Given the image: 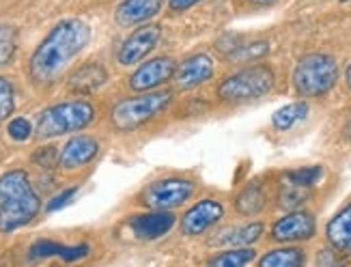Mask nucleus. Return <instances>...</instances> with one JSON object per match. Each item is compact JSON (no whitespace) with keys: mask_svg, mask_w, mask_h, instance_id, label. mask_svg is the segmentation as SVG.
<instances>
[{"mask_svg":"<svg viewBox=\"0 0 351 267\" xmlns=\"http://www.w3.org/2000/svg\"><path fill=\"white\" fill-rule=\"evenodd\" d=\"M271 86L274 71L265 65H254L224 78V82L218 86V95L224 102H248L263 97Z\"/></svg>","mask_w":351,"mask_h":267,"instance_id":"6","label":"nucleus"},{"mask_svg":"<svg viewBox=\"0 0 351 267\" xmlns=\"http://www.w3.org/2000/svg\"><path fill=\"white\" fill-rule=\"evenodd\" d=\"M194 194V183L188 179H162L145 187L143 192V205L149 209H162V211H171L179 205H183L190 196Z\"/></svg>","mask_w":351,"mask_h":267,"instance_id":"7","label":"nucleus"},{"mask_svg":"<svg viewBox=\"0 0 351 267\" xmlns=\"http://www.w3.org/2000/svg\"><path fill=\"white\" fill-rule=\"evenodd\" d=\"M254 5H269V3H274V0H252Z\"/></svg>","mask_w":351,"mask_h":267,"instance_id":"32","label":"nucleus"},{"mask_svg":"<svg viewBox=\"0 0 351 267\" xmlns=\"http://www.w3.org/2000/svg\"><path fill=\"white\" fill-rule=\"evenodd\" d=\"M106 80H108V73H106L101 65H97V62H86V65H82L80 69H75L69 76L67 86L75 93H93L101 84H106Z\"/></svg>","mask_w":351,"mask_h":267,"instance_id":"16","label":"nucleus"},{"mask_svg":"<svg viewBox=\"0 0 351 267\" xmlns=\"http://www.w3.org/2000/svg\"><path fill=\"white\" fill-rule=\"evenodd\" d=\"M339 65L328 54H306L293 71V84L300 95L319 97L337 84Z\"/></svg>","mask_w":351,"mask_h":267,"instance_id":"4","label":"nucleus"},{"mask_svg":"<svg viewBox=\"0 0 351 267\" xmlns=\"http://www.w3.org/2000/svg\"><path fill=\"white\" fill-rule=\"evenodd\" d=\"M95 119V108L84 100L63 102L48 108L39 117L37 123V138L48 140L63 134L80 132L86 125H90Z\"/></svg>","mask_w":351,"mask_h":267,"instance_id":"3","label":"nucleus"},{"mask_svg":"<svg viewBox=\"0 0 351 267\" xmlns=\"http://www.w3.org/2000/svg\"><path fill=\"white\" fill-rule=\"evenodd\" d=\"M196 3H201V0H169V7L173 11H186V9L194 7Z\"/></svg>","mask_w":351,"mask_h":267,"instance_id":"31","label":"nucleus"},{"mask_svg":"<svg viewBox=\"0 0 351 267\" xmlns=\"http://www.w3.org/2000/svg\"><path fill=\"white\" fill-rule=\"evenodd\" d=\"M261 233H263V224L261 222H252V224H246V227L233 231L231 237H226L224 242L235 244V246H248V244H254L258 237H261Z\"/></svg>","mask_w":351,"mask_h":267,"instance_id":"24","label":"nucleus"},{"mask_svg":"<svg viewBox=\"0 0 351 267\" xmlns=\"http://www.w3.org/2000/svg\"><path fill=\"white\" fill-rule=\"evenodd\" d=\"M33 257H60V259H67V261H73V259H80L88 253L86 246H78V248H67V246H58V244H52V242H39L33 246Z\"/></svg>","mask_w":351,"mask_h":267,"instance_id":"21","label":"nucleus"},{"mask_svg":"<svg viewBox=\"0 0 351 267\" xmlns=\"http://www.w3.org/2000/svg\"><path fill=\"white\" fill-rule=\"evenodd\" d=\"M15 108V95H13V86L7 78L0 76V121H5L11 117Z\"/></svg>","mask_w":351,"mask_h":267,"instance_id":"26","label":"nucleus"},{"mask_svg":"<svg viewBox=\"0 0 351 267\" xmlns=\"http://www.w3.org/2000/svg\"><path fill=\"white\" fill-rule=\"evenodd\" d=\"M267 43H252V45H241L239 50L233 52V60H250V58H261L267 54Z\"/></svg>","mask_w":351,"mask_h":267,"instance_id":"28","label":"nucleus"},{"mask_svg":"<svg viewBox=\"0 0 351 267\" xmlns=\"http://www.w3.org/2000/svg\"><path fill=\"white\" fill-rule=\"evenodd\" d=\"M173 224H175V216L171 211H162V209H154V213L136 216L130 220L134 235L141 240H158L162 235L169 233Z\"/></svg>","mask_w":351,"mask_h":267,"instance_id":"14","label":"nucleus"},{"mask_svg":"<svg viewBox=\"0 0 351 267\" xmlns=\"http://www.w3.org/2000/svg\"><path fill=\"white\" fill-rule=\"evenodd\" d=\"M224 216V209L218 200L205 198L201 202H196L194 207H190L181 218V233L186 235H201L213 224L220 222V218Z\"/></svg>","mask_w":351,"mask_h":267,"instance_id":"10","label":"nucleus"},{"mask_svg":"<svg viewBox=\"0 0 351 267\" xmlns=\"http://www.w3.org/2000/svg\"><path fill=\"white\" fill-rule=\"evenodd\" d=\"M213 76V62L205 54H194L188 60H183L175 71V82L179 89H194L207 82Z\"/></svg>","mask_w":351,"mask_h":267,"instance_id":"13","label":"nucleus"},{"mask_svg":"<svg viewBox=\"0 0 351 267\" xmlns=\"http://www.w3.org/2000/svg\"><path fill=\"white\" fill-rule=\"evenodd\" d=\"M73 196H75V187H69V190L60 192L58 196H54V198H52V202L48 205V211H56V209H60L63 205H67V202H69Z\"/></svg>","mask_w":351,"mask_h":267,"instance_id":"30","label":"nucleus"},{"mask_svg":"<svg viewBox=\"0 0 351 267\" xmlns=\"http://www.w3.org/2000/svg\"><path fill=\"white\" fill-rule=\"evenodd\" d=\"M30 132L33 130H30V123L26 119H13L9 123V136L13 140H26L30 136Z\"/></svg>","mask_w":351,"mask_h":267,"instance_id":"29","label":"nucleus"},{"mask_svg":"<svg viewBox=\"0 0 351 267\" xmlns=\"http://www.w3.org/2000/svg\"><path fill=\"white\" fill-rule=\"evenodd\" d=\"M41 209V200L24 170L0 177V231L11 233L28 224Z\"/></svg>","mask_w":351,"mask_h":267,"instance_id":"2","label":"nucleus"},{"mask_svg":"<svg viewBox=\"0 0 351 267\" xmlns=\"http://www.w3.org/2000/svg\"><path fill=\"white\" fill-rule=\"evenodd\" d=\"M328 240L341 253H351V205H347L330 220Z\"/></svg>","mask_w":351,"mask_h":267,"instance_id":"17","label":"nucleus"},{"mask_svg":"<svg viewBox=\"0 0 351 267\" xmlns=\"http://www.w3.org/2000/svg\"><path fill=\"white\" fill-rule=\"evenodd\" d=\"M90 41V28L82 20H63L56 24L30 56V78L39 86L54 84Z\"/></svg>","mask_w":351,"mask_h":267,"instance_id":"1","label":"nucleus"},{"mask_svg":"<svg viewBox=\"0 0 351 267\" xmlns=\"http://www.w3.org/2000/svg\"><path fill=\"white\" fill-rule=\"evenodd\" d=\"M306 257H304L302 250L298 248H280V250H271L267 253L258 265L261 267H300L304 265Z\"/></svg>","mask_w":351,"mask_h":267,"instance_id":"19","label":"nucleus"},{"mask_svg":"<svg viewBox=\"0 0 351 267\" xmlns=\"http://www.w3.org/2000/svg\"><path fill=\"white\" fill-rule=\"evenodd\" d=\"M313 235H315V218L306 211L289 213L282 220H278L271 229V237L280 244L304 242V240H311Z\"/></svg>","mask_w":351,"mask_h":267,"instance_id":"11","label":"nucleus"},{"mask_svg":"<svg viewBox=\"0 0 351 267\" xmlns=\"http://www.w3.org/2000/svg\"><path fill=\"white\" fill-rule=\"evenodd\" d=\"M347 132H349V138H351V119H349V123H347Z\"/></svg>","mask_w":351,"mask_h":267,"instance_id":"34","label":"nucleus"},{"mask_svg":"<svg viewBox=\"0 0 351 267\" xmlns=\"http://www.w3.org/2000/svg\"><path fill=\"white\" fill-rule=\"evenodd\" d=\"M15 52V30L11 26H0V65H7Z\"/></svg>","mask_w":351,"mask_h":267,"instance_id":"27","label":"nucleus"},{"mask_svg":"<svg viewBox=\"0 0 351 267\" xmlns=\"http://www.w3.org/2000/svg\"><path fill=\"white\" fill-rule=\"evenodd\" d=\"M306 113H308V106L304 104V102L289 104V106H285V108H280V110H276V113H274V119H271L274 121V128L280 130V132L291 130L298 121H302L304 117H306Z\"/></svg>","mask_w":351,"mask_h":267,"instance_id":"20","label":"nucleus"},{"mask_svg":"<svg viewBox=\"0 0 351 267\" xmlns=\"http://www.w3.org/2000/svg\"><path fill=\"white\" fill-rule=\"evenodd\" d=\"M322 175H324V168L322 166H308V168H300V170L289 172L287 179L298 183V185L311 187V185H315L319 179H322Z\"/></svg>","mask_w":351,"mask_h":267,"instance_id":"25","label":"nucleus"},{"mask_svg":"<svg viewBox=\"0 0 351 267\" xmlns=\"http://www.w3.org/2000/svg\"><path fill=\"white\" fill-rule=\"evenodd\" d=\"M164 0H123L117 9V22L121 26H132L151 20L160 13Z\"/></svg>","mask_w":351,"mask_h":267,"instance_id":"15","label":"nucleus"},{"mask_svg":"<svg viewBox=\"0 0 351 267\" xmlns=\"http://www.w3.org/2000/svg\"><path fill=\"white\" fill-rule=\"evenodd\" d=\"M97 153H99V143L93 136H75L60 151L58 164L65 170H75L86 166Z\"/></svg>","mask_w":351,"mask_h":267,"instance_id":"12","label":"nucleus"},{"mask_svg":"<svg viewBox=\"0 0 351 267\" xmlns=\"http://www.w3.org/2000/svg\"><path fill=\"white\" fill-rule=\"evenodd\" d=\"M347 84H349V89H351V65H349V69H347Z\"/></svg>","mask_w":351,"mask_h":267,"instance_id":"33","label":"nucleus"},{"mask_svg":"<svg viewBox=\"0 0 351 267\" xmlns=\"http://www.w3.org/2000/svg\"><path fill=\"white\" fill-rule=\"evenodd\" d=\"M308 187H304V185H298V183H293V181H285L282 183V190H280V207H285V209H295V207H300L304 200H306V196H308Z\"/></svg>","mask_w":351,"mask_h":267,"instance_id":"23","label":"nucleus"},{"mask_svg":"<svg viewBox=\"0 0 351 267\" xmlns=\"http://www.w3.org/2000/svg\"><path fill=\"white\" fill-rule=\"evenodd\" d=\"M235 207L243 216H254L265 207V192L258 183L248 185L246 190H241V194L235 198Z\"/></svg>","mask_w":351,"mask_h":267,"instance_id":"18","label":"nucleus"},{"mask_svg":"<svg viewBox=\"0 0 351 267\" xmlns=\"http://www.w3.org/2000/svg\"><path fill=\"white\" fill-rule=\"evenodd\" d=\"M175 71H177V62L169 56H160L136 69L130 78V86L134 91H154L160 84L173 80Z\"/></svg>","mask_w":351,"mask_h":267,"instance_id":"9","label":"nucleus"},{"mask_svg":"<svg viewBox=\"0 0 351 267\" xmlns=\"http://www.w3.org/2000/svg\"><path fill=\"white\" fill-rule=\"evenodd\" d=\"M171 93L169 91H156V93H147L141 97H130L119 102L112 110V123L114 128L121 132H130L141 128L143 123L149 119H154L160 115L162 110L171 104Z\"/></svg>","mask_w":351,"mask_h":267,"instance_id":"5","label":"nucleus"},{"mask_svg":"<svg viewBox=\"0 0 351 267\" xmlns=\"http://www.w3.org/2000/svg\"><path fill=\"white\" fill-rule=\"evenodd\" d=\"M254 250L252 248H237V250H228V253H222L218 257H213L209 261V265L213 267H241L254 261Z\"/></svg>","mask_w":351,"mask_h":267,"instance_id":"22","label":"nucleus"},{"mask_svg":"<svg viewBox=\"0 0 351 267\" xmlns=\"http://www.w3.org/2000/svg\"><path fill=\"white\" fill-rule=\"evenodd\" d=\"M160 35H162V28L158 24H147V26L136 28L119 48V54H117L119 62L121 65H136V62H141L158 45Z\"/></svg>","mask_w":351,"mask_h":267,"instance_id":"8","label":"nucleus"}]
</instances>
